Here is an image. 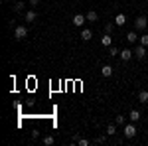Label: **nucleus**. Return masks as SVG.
<instances>
[{
  "instance_id": "obj_7",
  "label": "nucleus",
  "mask_w": 148,
  "mask_h": 146,
  "mask_svg": "<svg viewBox=\"0 0 148 146\" xmlns=\"http://www.w3.org/2000/svg\"><path fill=\"white\" fill-rule=\"evenodd\" d=\"M91 38H93V32L89 28H83V30H81V40H83V42H89Z\"/></svg>"
},
{
  "instance_id": "obj_25",
  "label": "nucleus",
  "mask_w": 148,
  "mask_h": 146,
  "mask_svg": "<svg viewBox=\"0 0 148 146\" xmlns=\"http://www.w3.org/2000/svg\"><path fill=\"white\" fill-rule=\"evenodd\" d=\"M4 2H12V0H4Z\"/></svg>"
},
{
  "instance_id": "obj_2",
  "label": "nucleus",
  "mask_w": 148,
  "mask_h": 146,
  "mask_svg": "<svg viewBox=\"0 0 148 146\" xmlns=\"http://www.w3.org/2000/svg\"><path fill=\"white\" fill-rule=\"evenodd\" d=\"M26 36H28V28H26V26H16V30H14V40L20 42Z\"/></svg>"
},
{
  "instance_id": "obj_17",
  "label": "nucleus",
  "mask_w": 148,
  "mask_h": 146,
  "mask_svg": "<svg viewBox=\"0 0 148 146\" xmlns=\"http://www.w3.org/2000/svg\"><path fill=\"white\" fill-rule=\"evenodd\" d=\"M138 101L148 103V91H138Z\"/></svg>"
},
{
  "instance_id": "obj_14",
  "label": "nucleus",
  "mask_w": 148,
  "mask_h": 146,
  "mask_svg": "<svg viewBox=\"0 0 148 146\" xmlns=\"http://www.w3.org/2000/svg\"><path fill=\"white\" fill-rule=\"evenodd\" d=\"M114 24H116V26H125V24H126V16H125V14H116Z\"/></svg>"
},
{
  "instance_id": "obj_22",
  "label": "nucleus",
  "mask_w": 148,
  "mask_h": 146,
  "mask_svg": "<svg viewBox=\"0 0 148 146\" xmlns=\"http://www.w3.org/2000/svg\"><path fill=\"white\" fill-rule=\"evenodd\" d=\"M53 142H56V140H53V136H44V144H46V146H51Z\"/></svg>"
},
{
  "instance_id": "obj_16",
  "label": "nucleus",
  "mask_w": 148,
  "mask_h": 146,
  "mask_svg": "<svg viewBox=\"0 0 148 146\" xmlns=\"http://www.w3.org/2000/svg\"><path fill=\"white\" fill-rule=\"evenodd\" d=\"M73 144H79V146H89V144H91V140H87V138H79V136H77V140H73Z\"/></svg>"
},
{
  "instance_id": "obj_5",
  "label": "nucleus",
  "mask_w": 148,
  "mask_h": 146,
  "mask_svg": "<svg viewBox=\"0 0 148 146\" xmlns=\"http://www.w3.org/2000/svg\"><path fill=\"white\" fill-rule=\"evenodd\" d=\"M134 57H138V59H144V57H146V45L138 44L136 49H134Z\"/></svg>"
},
{
  "instance_id": "obj_18",
  "label": "nucleus",
  "mask_w": 148,
  "mask_h": 146,
  "mask_svg": "<svg viewBox=\"0 0 148 146\" xmlns=\"http://www.w3.org/2000/svg\"><path fill=\"white\" fill-rule=\"evenodd\" d=\"M113 134H116V124H109L107 126V136H113Z\"/></svg>"
},
{
  "instance_id": "obj_19",
  "label": "nucleus",
  "mask_w": 148,
  "mask_h": 146,
  "mask_svg": "<svg viewBox=\"0 0 148 146\" xmlns=\"http://www.w3.org/2000/svg\"><path fill=\"white\" fill-rule=\"evenodd\" d=\"M114 26H116L114 22H107V26H105V34H111V32L114 30Z\"/></svg>"
},
{
  "instance_id": "obj_23",
  "label": "nucleus",
  "mask_w": 148,
  "mask_h": 146,
  "mask_svg": "<svg viewBox=\"0 0 148 146\" xmlns=\"http://www.w3.org/2000/svg\"><path fill=\"white\" fill-rule=\"evenodd\" d=\"M24 6H26L24 2H16V4H14V12H22V10H24Z\"/></svg>"
},
{
  "instance_id": "obj_20",
  "label": "nucleus",
  "mask_w": 148,
  "mask_h": 146,
  "mask_svg": "<svg viewBox=\"0 0 148 146\" xmlns=\"http://www.w3.org/2000/svg\"><path fill=\"white\" fill-rule=\"evenodd\" d=\"M138 44H142V45H146V47H148V34L140 36V38H138Z\"/></svg>"
},
{
  "instance_id": "obj_21",
  "label": "nucleus",
  "mask_w": 148,
  "mask_h": 146,
  "mask_svg": "<svg viewBox=\"0 0 148 146\" xmlns=\"http://www.w3.org/2000/svg\"><path fill=\"white\" fill-rule=\"evenodd\" d=\"M119 53H121V51H119V47H114V45H111V47H109V56H111V57L119 56Z\"/></svg>"
},
{
  "instance_id": "obj_1",
  "label": "nucleus",
  "mask_w": 148,
  "mask_h": 146,
  "mask_svg": "<svg viewBox=\"0 0 148 146\" xmlns=\"http://www.w3.org/2000/svg\"><path fill=\"white\" fill-rule=\"evenodd\" d=\"M148 28V20H146V16H136V20H134V30H146Z\"/></svg>"
},
{
  "instance_id": "obj_6",
  "label": "nucleus",
  "mask_w": 148,
  "mask_h": 146,
  "mask_svg": "<svg viewBox=\"0 0 148 146\" xmlns=\"http://www.w3.org/2000/svg\"><path fill=\"white\" fill-rule=\"evenodd\" d=\"M119 56H121V61H128L130 57L134 56V51H132V49H128V47H123V51H121Z\"/></svg>"
},
{
  "instance_id": "obj_13",
  "label": "nucleus",
  "mask_w": 148,
  "mask_h": 146,
  "mask_svg": "<svg viewBox=\"0 0 148 146\" xmlns=\"http://www.w3.org/2000/svg\"><path fill=\"white\" fill-rule=\"evenodd\" d=\"M101 75L103 77H111V75H113V67H111V65H103L101 67Z\"/></svg>"
},
{
  "instance_id": "obj_11",
  "label": "nucleus",
  "mask_w": 148,
  "mask_h": 146,
  "mask_svg": "<svg viewBox=\"0 0 148 146\" xmlns=\"http://www.w3.org/2000/svg\"><path fill=\"white\" fill-rule=\"evenodd\" d=\"M101 44L105 45V47H111V45H113V38H111V34H105L101 38Z\"/></svg>"
},
{
  "instance_id": "obj_24",
  "label": "nucleus",
  "mask_w": 148,
  "mask_h": 146,
  "mask_svg": "<svg viewBox=\"0 0 148 146\" xmlns=\"http://www.w3.org/2000/svg\"><path fill=\"white\" fill-rule=\"evenodd\" d=\"M38 2H40V0H30V4H32V6H38Z\"/></svg>"
},
{
  "instance_id": "obj_15",
  "label": "nucleus",
  "mask_w": 148,
  "mask_h": 146,
  "mask_svg": "<svg viewBox=\"0 0 148 146\" xmlns=\"http://www.w3.org/2000/svg\"><path fill=\"white\" fill-rule=\"evenodd\" d=\"M125 123H126V117H123V114L114 117V124H116V126H125Z\"/></svg>"
},
{
  "instance_id": "obj_8",
  "label": "nucleus",
  "mask_w": 148,
  "mask_h": 146,
  "mask_svg": "<svg viewBox=\"0 0 148 146\" xmlns=\"http://www.w3.org/2000/svg\"><path fill=\"white\" fill-rule=\"evenodd\" d=\"M24 18H26V22L30 24V22H36V18H38V14H36L34 10H28L26 14H24Z\"/></svg>"
},
{
  "instance_id": "obj_12",
  "label": "nucleus",
  "mask_w": 148,
  "mask_h": 146,
  "mask_svg": "<svg viewBox=\"0 0 148 146\" xmlns=\"http://www.w3.org/2000/svg\"><path fill=\"white\" fill-rule=\"evenodd\" d=\"M85 16H87V22H97V20H99V14H97L95 10H89Z\"/></svg>"
},
{
  "instance_id": "obj_9",
  "label": "nucleus",
  "mask_w": 148,
  "mask_h": 146,
  "mask_svg": "<svg viewBox=\"0 0 148 146\" xmlns=\"http://www.w3.org/2000/svg\"><path fill=\"white\" fill-rule=\"evenodd\" d=\"M126 42H130V44H136V42H138L136 30H132V32H128V34H126Z\"/></svg>"
},
{
  "instance_id": "obj_3",
  "label": "nucleus",
  "mask_w": 148,
  "mask_h": 146,
  "mask_svg": "<svg viewBox=\"0 0 148 146\" xmlns=\"http://www.w3.org/2000/svg\"><path fill=\"white\" fill-rule=\"evenodd\" d=\"M123 132H125V136H126V138H134V136H136V124H134V123L125 124Z\"/></svg>"
},
{
  "instance_id": "obj_4",
  "label": "nucleus",
  "mask_w": 148,
  "mask_h": 146,
  "mask_svg": "<svg viewBox=\"0 0 148 146\" xmlns=\"http://www.w3.org/2000/svg\"><path fill=\"white\" fill-rule=\"evenodd\" d=\"M85 22H87V16H83V14H75L73 16V26L75 28H81Z\"/></svg>"
},
{
  "instance_id": "obj_10",
  "label": "nucleus",
  "mask_w": 148,
  "mask_h": 146,
  "mask_svg": "<svg viewBox=\"0 0 148 146\" xmlns=\"http://www.w3.org/2000/svg\"><path fill=\"white\" fill-rule=\"evenodd\" d=\"M140 117H142V114H140V112H138L136 109L128 112V119H130V123H138V121H140Z\"/></svg>"
}]
</instances>
